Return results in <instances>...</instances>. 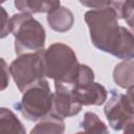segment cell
I'll use <instances>...</instances> for the list:
<instances>
[{
    "instance_id": "1",
    "label": "cell",
    "mask_w": 134,
    "mask_h": 134,
    "mask_svg": "<svg viewBox=\"0 0 134 134\" xmlns=\"http://www.w3.org/2000/svg\"><path fill=\"white\" fill-rule=\"evenodd\" d=\"M45 77L54 81L55 92L71 93L75 86L80 63L74 50L64 43H53L40 50Z\"/></svg>"
},
{
    "instance_id": "4",
    "label": "cell",
    "mask_w": 134,
    "mask_h": 134,
    "mask_svg": "<svg viewBox=\"0 0 134 134\" xmlns=\"http://www.w3.org/2000/svg\"><path fill=\"white\" fill-rule=\"evenodd\" d=\"M52 97L49 83L44 77L25 90L21 100L15 104V107L25 119L39 121L51 113Z\"/></svg>"
},
{
    "instance_id": "6",
    "label": "cell",
    "mask_w": 134,
    "mask_h": 134,
    "mask_svg": "<svg viewBox=\"0 0 134 134\" xmlns=\"http://www.w3.org/2000/svg\"><path fill=\"white\" fill-rule=\"evenodd\" d=\"M104 107L105 116L109 126L115 131H124L134 120V110L128 96L114 89L110 90Z\"/></svg>"
},
{
    "instance_id": "12",
    "label": "cell",
    "mask_w": 134,
    "mask_h": 134,
    "mask_svg": "<svg viewBox=\"0 0 134 134\" xmlns=\"http://www.w3.org/2000/svg\"><path fill=\"white\" fill-rule=\"evenodd\" d=\"M112 55L120 60L134 59V34L131 29L120 26V37Z\"/></svg>"
},
{
    "instance_id": "13",
    "label": "cell",
    "mask_w": 134,
    "mask_h": 134,
    "mask_svg": "<svg viewBox=\"0 0 134 134\" xmlns=\"http://www.w3.org/2000/svg\"><path fill=\"white\" fill-rule=\"evenodd\" d=\"M65 131L64 118L49 114L39 120V122L30 130V134H62Z\"/></svg>"
},
{
    "instance_id": "16",
    "label": "cell",
    "mask_w": 134,
    "mask_h": 134,
    "mask_svg": "<svg viewBox=\"0 0 134 134\" xmlns=\"http://www.w3.org/2000/svg\"><path fill=\"white\" fill-rule=\"evenodd\" d=\"M1 13H2V17H1V35L0 38L4 39L5 37H7L9 34H12V29H13V24H12V17H9L6 13V10L4 9V7H1Z\"/></svg>"
},
{
    "instance_id": "5",
    "label": "cell",
    "mask_w": 134,
    "mask_h": 134,
    "mask_svg": "<svg viewBox=\"0 0 134 134\" xmlns=\"http://www.w3.org/2000/svg\"><path fill=\"white\" fill-rule=\"evenodd\" d=\"M9 72L16 87L23 93L29 87L45 77L41 52L19 54L9 64Z\"/></svg>"
},
{
    "instance_id": "18",
    "label": "cell",
    "mask_w": 134,
    "mask_h": 134,
    "mask_svg": "<svg viewBox=\"0 0 134 134\" xmlns=\"http://www.w3.org/2000/svg\"><path fill=\"white\" fill-rule=\"evenodd\" d=\"M1 65H2V86H1V90H4L8 83H9V76L10 72H9V66H7L6 62L4 61V59H1Z\"/></svg>"
},
{
    "instance_id": "2",
    "label": "cell",
    "mask_w": 134,
    "mask_h": 134,
    "mask_svg": "<svg viewBox=\"0 0 134 134\" xmlns=\"http://www.w3.org/2000/svg\"><path fill=\"white\" fill-rule=\"evenodd\" d=\"M92 44L106 53L112 54L120 37V25L115 10L111 7L94 8L85 13Z\"/></svg>"
},
{
    "instance_id": "8",
    "label": "cell",
    "mask_w": 134,
    "mask_h": 134,
    "mask_svg": "<svg viewBox=\"0 0 134 134\" xmlns=\"http://www.w3.org/2000/svg\"><path fill=\"white\" fill-rule=\"evenodd\" d=\"M81 105L70 93L67 92H53L51 114L61 118H67L77 115L82 110Z\"/></svg>"
},
{
    "instance_id": "14",
    "label": "cell",
    "mask_w": 134,
    "mask_h": 134,
    "mask_svg": "<svg viewBox=\"0 0 134 134\" xmlns=\"http://www.w3.org/2000/svg\"><path fill=\"white\" fill-rule=\"evenodd\" d=\"M0 133L25 134L26 130L17 115L5 107L0 109Z\"/></svg>"
},
{
    "instance_id": "7",
    "label": "cell",
    "mask_w": 134,
    "mask_h": 134,
    "mask_svg": "<svg viewBox=\"0 0 134 134\" xmlns=\"http://www.w3.org/2000/svg\"><path fill=\"white\" fill-rule=\"evenodd\" d=\"M70 94L83 106H100L108 98L106 88L94 81L74 87Z\"/></svg>"
},
{
    "instance_id": "15",
    "label": "cell",
    "mask_w": 134,
    "mask_h": 134,
    "mask_svg": "<svg viewBox=\"0 0 134 134\" xmlns=\"http://www.w3.org/2000/svg\"><path fill=\"white\" fill-rule=\"evenodd\" d=\"M84 132L87 133H108V128L105 122L94 112H86L81 122Z\"/></svg>"
},
{
    "instance_id": "20",
    "label": "cell",
    "mask_w": 134,
    "mask_h": 134,
    "mask_svg": "<svg viewBox=\"0 0 134 134\" xmlns=\"http://www.w3.org/2000/svg\"><path fill=\"white\" fill-rule=\"evenodd\" d=\"M124 132L125 133H134V120L128 126V127H126L125 129H124Z\"/></svg>"
},
{
    "instance_id": "10",
    "label": "cell",
    "mask_w": 134,
    "mask_h": 134,
    "mask_svg": "<svg viewBox=\"0 0 134 134\" xmlns=\"http://www.w3.org/2000/svg\"><path fill=\"white\" fill-rule=\"evenodd\" d=\"M15 7L21 13L27 14H49L61 6L60 0H15Z\"/></svg>"
},
{
    "instance_id": "3",
    "label": "cell",
    "mask_w": 134,
    "mask_h": 134,
    "mask_svg": "<svg viewBox=\"0 0 134 134\" xmlns=\"http://www.w3.org/2000/svg\"><path fill=\"white\" fill-rule=\"evenodd\" d=\"M12 24L16 54L37 52L44 49L46 39L45 28L30 14L20 12L13 15Z\"/></svg>"
},
{
    "instance_id": "21",
    "label": "cell",
    "mask_w": 134,
    "mask_h": 134,
    "mask_svg": "<svg viewBox=\"0 0 134 134\" xmlns=\"http://www.w3.org/2000/svg\"><path fill=\"white\" fill-rule=\"evenodd\" d=\"M129 2H130V3H131L133 6H134V0H129Z\"/></svg>"
},
{
    "instance_id": "11",
    "label": "cell",
    "mask_w": 134,
    "mask_h": 134,
    "mask_svg": "<svg viewBox=\"0 0 134 134\" xmlns=\"http://www.w3.org/2000/svg\"><path fill=\"white\" fill-rule=\"evenodd\" d=\"M113 81L122 89H128L134 85V61L132 59L122 60L115 65L113 69Z\"/></svg>"
},
{
    "instance_id": "22",
    "label": "cell",
    "mask_w": 134,
    "mask_h": 134,
    "mask_svg": "<svg viewBox=\"0 0 134 134\" xmlns=\"http://www.w3.org/2000/svg\"><path fill=\"white\" fill-rule=\"evenodd\" d=\"M5 1H6V0H1V3H4Z\"/></svg>"
},
{
    "instance_id": "9",
    "label": "cell",
    "mask_w": 134,
    "mask_h": 134,
    "mask_svg": "<svg viewBox=\"0 0 134 134\" xmlns=\"http://www.w3.org/2000/svg\"><path fill=\"white\" fill-rule=\"evenodd\" d=\"M46 20L52 30L58 32H66L73 26L74 16L69 8L65 6H59L47 14Z\"/></svg>"
},
{
    "instance_id": "19",
    "label": "cell",
    "mask_w": 134,
    "mask_h": 134,
    "mask_svg": "<svg viewBox=\"0 0 134 134\" xmlns=\"http://www.w3.org/2000/svg\"><path fill=\"white\" fill-rule=\"evenodd\" d=\"M126 95L128 96V98L130 100V104H131V106H132V108L134 110V85L132 87H130V88L127 89Z\"/></svg>"
},
{
    "instance_id": "17",
    "label": "cell",
    "mask_w": 134,
    "mask_h": 134,
    "mask_svg": "<svg viewBox=\"0 0 134 134\" xmlns=\"http://www.w3.org/2000/svg\"><path fill=\"white\" fill-rule=\"evenodd\" d=\"M79 1L84 6L94 9V8L108 7V6H110V4L113 0H79Z\"/></svg>"
}]
</instances>
